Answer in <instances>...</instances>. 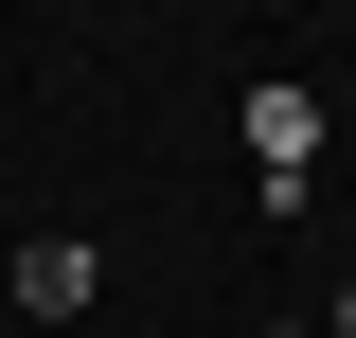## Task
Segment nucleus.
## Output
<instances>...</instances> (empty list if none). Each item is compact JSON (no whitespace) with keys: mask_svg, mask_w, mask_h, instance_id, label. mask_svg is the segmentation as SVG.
Instances as JSON below:
<instances>
[{"mask_svg":"<svg viewBox=\"0 0 356 338\" xmlns=\"http://www.w3.org/2000/svg\"><path fill=\"white\" fill-rule=\"evenodd\" d=\"M321 338H356V285H339V303H321Z\"/></svg>","mask_w":356,"mask_h":338,"instance_id":"7ed1b4c3","label":"nucleus"},{"mask_svg":"<svg viewBox=\"0 0 356 338\" xmlns=\"http://www.w3.org/2000/svg\"><path fill=\"white\" fill-rule=\"evenodd\" d=\"M267 338H321V321H267Z\"/></svg>","mask_w":356,"mask_h":338,"instance_id":"20e7f679","label":"nucleus"},{"mask_svg":"<svg viewBox=\"0 0 356 338\" xmlns=\"http://www.w3.org/2000/svg\"><path fill=\"white\" fill-rule=\"evenodd\" d=\"M303 178H321V107H303V89H250V196L303 214Z\"/></svg>","mask_w":356,"mask_h":338,"instance_id":"f257e3e1","label":"nucleus"},{"mask_svg":"<svg viewBox=\"0 0 356 338\" xmlns=\"http://www.w3.org/2000/svg\"><path fill=\"white\" fill-rule=\"evenodd\" d=\"M18 303H36V321H89V303H107V250H89V232H36V250H18Z\"/></svg>","mask_w":356,"mask_h":338,"instance_id":"f03ea898","label":"nucleus"}]
</instances>
